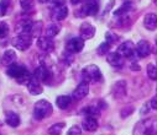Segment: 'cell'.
Masks as SVG:
<instances>
[{"instance_id": "6da1fadb", "label": "cell", "mask_w": 157, "mask_h": 135, "mask_svg": "<svg viewBox=\"0 0 157 135\" xmlns=\"http://www.w3.org/2000/svg\"><path fill=\"white\" fill-rule=\"evenodd\" d=\"M6 74L10 77L15 79L19 83H26V85L33 77L31 75V73L24 65H20V64H16V63H14V64H11L6 68Z\"/></svg>"}, {"instance_id": "7a4b0ae2", "label": "cell", "mask_w": 157, "mask_h": 135, "mask_svg": "<svg viewBox=\"0 0 157 135\" xmlns=\"http://www.w3.org/2000/svg\"><path fill=\"white\" fill-rule=\"evenodd\" d=\"M53 112L52 105L46 100H40L35 103L33 107V118L36 120H42L45 118H48Z\"/></svg>"}, {"instance_id": "3957f363", "label": "cell", "mask_w": 157, "mask_h": 135, "mask_svg": "<svg viewBox=\"0 0 157 135\" xmlns=\"http://www.w3.org/2000/svg\"><path fill=\"white\" fill-rule=\"evenodd\" d=\"M135 135H157V118H147L137 124Z\"/></svg>"}, {"instance_id": "277c9868", "label": "cell", "mask_w": 157, "mask_h": 135, "mask_svg": "<svg viewBox=\"0 0 157 135\" xmlns=\"http://www.w3.org/2000/svg\"><path fill=\"white\" fill-rule=\"evenodd\" d=\"M82 77L83 81L86 82H97L101 80V73L99 70V68L94 64L92 65H87L83 70H82Z\"/></svg>"}, {"instance_id": "5b68a950", "label": "cell", "mask_w": 157, "mask_h": 135, "mask_svg": "<svg viewBox=\"0 0 157 135\" xmlns=\"http://www.w3.org/2000/svg\"><path fill=\"white\" fill-rule=\"evenodd\" d=\"M13 46L14 48H16L17 51H27L31 44H32V36L31 34H17L14 39H13Z\"/></svg>"}, {"instance_id": "8992f818", "label": "cell", "mask_w": 157, "mask_h": 135, "mask_svg": "<svg viewBox=\"0 0 157 135\" xmlns=\"http://www.w3.org/2000/svg\"><path fill=\"white\" fill-rule=\"evenodd\" d=\"M68 9L64 5L63 0H55V6L51 10V16L55 21H62L67 17Z\"/></svg>"}, {"instance_id": "52a82bcc", "label": "cell", "mask_w": 157, "mask_h": 135, "mask_svg": "<svg viewBox=\"0 0 157 135\" xmlns=\"http://www.w3.org/2000/svg\"><path fill=\"white\" fill-rule=\"evenodd\" d=\"M99 11V3L98 0H86L82 9L81 15L82 16H94Z\"/></svg>"}, {"instance_id": "ba28073f", "label": "cell", "mask_w": 157, "mask_h": 135, "mask_svg": "<svg viewBox=\"0 0 157 135\" xmlns=\"http://www.w3.org/2000/svg\"><path fill=\"white\" fill-rule=\"evenodd\" d=\"M83 48H84V39L82 37H73L66 44V49L69 53H79L82 52Z\"/></svg>"}, {"instance_id": "9c48e42d", "label": "cell", "mask_w": 157, "mask_h": 135, "mask_svg": "<svg viewBox=\"0 0 157 135\" xmlns=\"http://www.w3.org/2000/svg\"><path fill=\"white\" fill-rule=\"evenodd\" d=\"M135 52L136 55L139 58H146L150 55L151 53V46H150V42L146 39H140L137 42V44L135 46Z\"/></svg>"}, {"instance_id": "30bf717a", "label": "cell", "mask_w": 157, "mask_h": 135, "mask_svg": "<svg viewBox=\"0 0 157 135\" xmlns=\"http://www.w3.org/2000/svg\"><path fill=\"white\" fill-rule=\"evenodd\" d=\"M33 77L37 79L38 81H42V82H50V80L52 77V71H51L50 68L44 66V65H40V66H38L35 70Z\"/></svg>"}, {"instance_id": "8fae6325", "label": "cell", "mask_w": 157, "mask_h": 135, "mask_svg": "<svg viewBox=\"0 0 157 135\" xmlns=\"http://www.w3.org/2000/svg\"><path fill=\"white\" fill-rule=\"evenodd\" d=\"M117 53H119L120 55H123L124 58H131L134 55V53H136L134 43L131 41L123 42L119 46V48H117Z\"/></svg>"}, {"instance_id": "7c38bea8", "label": "cell", "mask_w": 157, "mask_h": 135, "mask_svg": "<svg viewBox=\"0 0 157 135\" xmlns=\"http://www.w3.org/2000/svg\"><path fill=\"white\" fill-rule=\"evenodd\" d=\"M37 46L41 51H44L46 53H50L55 48V43H53V39L51 37L41 36V37H38V39H37Z\"/></svg>"}, {"instance_id": "4fadbf2b", "label": "cell", "mask_w": 157, "mask_h": 135, "mask_svg": "<svg viewBox=\"0 0 157 135\" xmlns=\"http://www.w3.org/2000/svg\"><path fill=\"white\" fill-rule=\"evenodd\" d=\"M32 27H33V22L30 19H22L17 22L15 31L19 34H31Z\"/></svg>"}, {"instance_id": "5bb4252c", "label": "cell", "mask_w": 157, "mask_h": 135, "mask_svg": "<svg viewBox=\"0 0 157 135\" xmlns=\"http://www.w3.org/2000/svg\"><path fill=\"white\" fill-rule=\"evenodd\" d=\"M88 92H89V83L86 82V81H82L79 85L75 87V90L72 94V97L74 100H77V101H79V100L84 98L88 95Z\"/></svg>"}, {"instance_id": "9a60e30c", "label": "cell", "mask_w": 157, "mask_h": 135, "mask_svg": "<svg viewBox=\"0 0 157 135\" xmlns=\"http://www.w3.org/2000/svg\"><path fill=\"white\" fill-rule=\"evenodd\" d=\"M79 33H81V37L84 41L86 39H90L95 34V27L89 22H83L81 25V27H79Z\"/></svg>"}, {"instance_id": "2e32d148", "label": "cell", "mask_w": 157, "mask_h": 135, "mask_svg": "<svg viewBox=\"0 0 157 135\" xmlns=\"http://www.w3.org/2000/svg\"><path fill=\"white\" fill-rule=\"evenodd\" d=\"M106 62L114 66V68H120L124 65V57L120 55L117 52H113V53H109L108 57H106Z\"/></svg>"}, {"instance_id": "e0dca14e", "label": "cell", "mask_w": 157, "mask_h": 135, "mask_svg": "<svg viewBox=\"0 0 157 135\" xmlns=\"http://www.w3.org/2000/svg\"><path fill=\"white\" fill-rule=\"evenodd\" d=\"M144 26L148 31H155L157 28V15L153 12H148L144 17Z\"/></svg>"}, {"instance_id": "ac0fdd59", "label": "cell", "mask_w": 157, "mask_h": 135, "mask_svg": "<svg viewBox=\"0 0 157 135\" xmlns=\"http://www.w3.org/2000/svg\"><path fill=\"white\" fill-rule=\"evenodd\" d=\"M27 90H29V92H30L31 95H35V96H36V95H41L42 91H44V88H42L40 81H38L37 79H35V77H32V79L29 81V83H27Z\"/></svg>"}, {"instance_id": "d6986e66", "label": "cell", "mask_w": 157, "mask_h": 135, "mask_svg": "<svg viewBox=\"0 0 157 135\" xmlns=\"http://www.w3.org/2000/svg\"><path fill=\"white\" fill-rule=\"evenodd\" d=\"M5 122H6V124L9 125V126H11V128H17L19 125H20V117H19V114L17 113H15V112H13V111H8L6 113H5Z\"/></svg>"}, {"instance_id": "ffe728a7", "label": "cell", "mask_w": 157, "mask_h": 135, "mask_svg": "<svg viewBox=\"0 0 157 135\" xmlns=\"http://www.w3.org/2000/svg\"><path fill=\"white\" fill-rule=\"evenodd\" d=\"M126 94V82L125 81H117L114 86H113V95L115 98H120L123 96H125Z\"/></svg>"}, {"instance_id": "44dd1931", "label": "cell", "mask_w": 157, "mask_h": 135, "mask_svg": "<svg viewBox=\"0 0 157 135\" xmlns=\"http://www.w3.org/2000/svg\"><path fill=\"white\" fill-rule=\"evenodd\" d=\"M82 126L84 130L87 131H95L98 129V120L97 118L94 117H89V115H86V118L83 119L82 122Z\"/></svg>"}, {"instance_id": "7402d4cb", "label": "cell", "mask_w": 157, "mask_h": 135, "mask_svg": "<svg viewBox=\"0 0 157 135\" xmlns=\"http://www.w3.org/2000/svg\"><path fill=\"white\" fill-rule=\"evenodd\" d=\"M15 60H16V53L13 49H9V51H5L4 52L3 57H2V60H0V62H2L3 65L9 66V65L14 64Z\"/></svg>"}, {"instance_id": "603a6c76", "label": "cell", "mask_w": 157, "mask_h": 135, "mask_svg": "<svg viewBox=\"0 0 157 135\" xmlns=\"http://www.w3.org/2000/svg\"><path fill=\"white\" fill-rule=\"evenodd\" d=\"M134 9V4L131 2H126L124 3L119 9L114 11V16H120V17H124L128 12H130L131 10Z\"/></svg>"}, {"instance_id": "cb8c5ba5", "label": "cell", "mask_w": 157, "mask_h": 135, "mask_svg": "<svg viewBox=\"0 0 157 135\" xmlns=\"http://www.w3.org/2000/svg\"><path fill=\"white\" fill-rule=\"evenodd\" d=\"M72 102V98L69 96H66V95H62V96H58L57 100H56V105L59 109H67L69 107Z\"/></svg>"}, {"instance_id": "d4e9b609", "label": "cell", "mask_w": 157, "mask_h": 135, "mask_svg": "<svg viewBox=\"0 0 157 135\" xmlns=\"http://www.w3.org/2000/svg\"><path fill=\"white\" fill-rule=\"evenodd\" d=\"M59 31H61V28H59L58 25L51 23V25H48V26L46 27V36L53 38V37H56V36L59 33Z\"/></svg>"}, {"instance_id": "484cf974", "label": "cell", "mask_w": 157, "mask_h": 135, "mask_svg": "<svg viewBox=\"0 0 157 135\" xmlns=\"http://www.w3.org/2000/svg\"><path fill=\"white\" fill-rule=\"evenodd\" d=\"M64 125H66L64 123H56V124L51 125L48 128V134H51V135H59L62 133Z\"/></svg>"}, {"instance_id": "4316f807", "label": "cell", "mask_w": 157, "mask_h": 135, "mask_svg": "<svg viewBox=\"0 0 157 135\" xmlns=\"http://www.w3.org/2000/svg\"><path fill=\"white\" fill-rule=\"evenodd\" d=\"M10 9V0H0V16H5Z\"/></svg>"}, {"instance_id": "83f0119b", "label": "cell", "mask_w": 157, "mask_h": 135, "mask_svg": "<svg viewBox=\"0 0 157 135\" xmlns=\"http://www.w3.org/2000/svg\"><path fill=\"white\" fill-rule=\"evenodd\" d=\"M147 76L151 80H157V66H155L153 64H148L147 69H146Z\"/></svg>"}, {"instance_id": "f1b7e54d", "label": "cell", "mask_w": 157, "mask_h": 135, "mask_svg": "<svg viewBox=\"0 0 157 135\" xmlns=\"http://www.w3.org/2000/svg\"><path fill=\"white\" fill-rule=\"evenodd\" d=\"M117 41H119V36L115 34L114 32L111 31H108L105 33V42H108L109 44H113V43H116Z\"/></svg>"}, {"instance_id": "f546056e", "label": "cell", "mask_w": 157, "mask_h": 135, "mask_svg": "<svg viewBox=\"0 0 157 135\" xmlns=\"http://www.w3.org/2000/svg\"><path fill=\"white\" fill-rule=\"evenodd\" d=\"M84 113H86V115H89V117H94V118H97V117L99 115L100 111H99V108H98V107H92V106H89V107H87V108L84 109Z\"/></svg>"}, {"instance_id": "4dcf8cb0", "label": "cell", "mask_w": 157, "mask_h": 135, "mask_svg": "<svg viewBox=\"0 0 157 135\" xmlns=\"http://www.w3.org/2000/svg\"><path fill=\"white\" fill-rule=\"evenodd\" d=\"M41 30H42V22H40V21H38V22H33V27H32V32H31V36L32 37H41L40 36V32H41Z\"/></svg>"}, {"instance_id": "1f68e13d", "label": "cell", "mask_w": 157, "mask_h": 135, "mask_svg": "<svg viewBox=\"0 0 157 135\" xmlns=\"http://www.w3.org/2000/svg\"><path fill=\"white\" fill-rule=\"evenodd\" d=\"M110 46L111 44H109L108 42H103L100 46L98 47V54H100V55H104V54H106L108 52H109V49H110Z\"/></svg>"}, {"instance_id": "d6a6232c", "label": "cell", "mask_w": 157, "mask_h": 135, "mask_svg": "<svg viewBox=\"0 0 157 135\" xmlns=\"http://www.w3.org/2000/svg\"><path fill=\"white\" fill-rule=\"evenodd\" d=\"M20 5L25 11H30L33 9V0H20Z\"/></svg>"}, {"instance_id": "836d02e7", "label": "cell", "mask_w": 157, "mask_h": 135, "mask_svg": "<svg viewBox=\"0 0 157 135\" xmlns=\"http://www.w3.org/2000/svg\"><path fill=\"white\" fill-rule=\"evenodd\" d=\"M9 32V26L6 22H0V38H4Z\"/></svg>"}, {"instance_id": "e575fe53", "label": "cell", "mask_w": 157, "mask_h": 135, "mask_svg": "<svg viewBox=\"0 0 157 135\" xmlns=\"http://www.w3.org/2000/svg\"><path fill=\"white\" fill-rule=\"evenodd\" d=\"M81 133H82V130H81L79 126H78V125H73V126H71V129L68 130L67 135H81Z\"/></svg>"}, {"instance_id": "d590c367", "label": "cell", "mask_w": 157, "mask_h": 135, "mask_svg": "<svg viewBox=\"0 0 157 135\" xmlns=\"http://www.w3.org/2000/svg\"><path fill=\"white\" fill-rule=\"evenodd\" d=\"M132 111H134V108H132V107H126L125 109H123V111H121V117H123V118H126L130 113H132Z\"/></svg>"}, {"instance_id": "8d00e7d4", "label": "cell", "mask_w": 157, "mask_h": 135, "mask_svg": "<svg viewBox=\"0 0 157 135\" xmlns=\"http://www.w3.org/2000/svg\"><path fill=\"white\" fill-rule=\"evenodd\" d=\"M151 107L153 109H157V96H155L152 100H151Z\"/></svg>"}, {"instance_id": "74e56055", "label": "cell", "mask_w": 157, "mask_h": 135, "mask_svg": "<svg viewBox=\"0 0 157 135\" xmlns=\"http://www.w3.org/2000/svg\"><path fill=\"white\" fill-rule=\"evenodd\" d=\"M83 2V0H71V4L72 5H78V4H81Z\"/></svg>"}, {"instance_id": "f35d334b", "label": "cell", "mask_w": 157, "mask_h": 135, "mask_svg": "<svg viewBox=\"0 0 157 135\" xmlns=\"http://www.w3.org/2000/svg\"><path fill=\"white\" fill-rule=\"evenodd\" d=\"M131 69L135 70V71H137V70H140V66H139L137 64H132V65H131Z\"/></svg>"}, {"instance_id": "ab89813d", "label": "cell", "mask_w": 157, "mask_h": 135, "mask_svg": "<svg viewBox=\"0 0 157 135\" xmlns=\"http://www.w3.org/2000/svg\"><path fill=\"white\" fill-rule=\"evenodd\" d=\"M48 2H51V0H38V3H41V4H46Z\"/></svg>"}, {"instance_id": "60d3db41", "label": "cell", "mask_w": 157, "mask_h": 135, "mask_svg": "<svg viewBox=\"0 0 157 135\" xmlns=\"http://www.w3.org/2000/svg\"><path fill=\"white\" fill-rule=\"evenodd\" d=\"M152 2H153V3H155V4L157 5V0H152Z\"/></svg>"}, {"instance_id": "b9f144b4", "label": "cell", "mask_w": 157, "mask_h": 135, "mask_svg": "<svg viewBox=\"0 0 157 135\" xmlns=\"http://www.w3.org/2000/svg\"><path fill=\"white\" fill-rule=\"evenodd\" d=\"M156 47H157V39H156Z\"/></svg>"}]
</instances>
